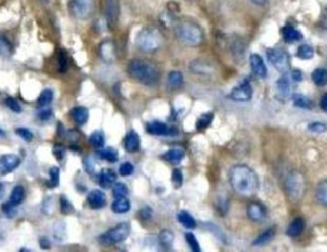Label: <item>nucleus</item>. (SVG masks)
<instances>
[{"label":"nucleus","instance_id":"obj_3","mask_svg":"<svg viewBox=\"0 0 327 252\" xmlns=\"http://www.w3.org/2000/svg\"><path fill=\"white\" fill-rule=\"evenodd\" d=\"M175 35L181 43L188 47H197L204 40V33L198 24L185 20L179 23L175 29Z\"/></svg>","mask_w":327,"mask_h":252},{"label":"nucleus","instance_id":"obj_17","mask_svg":"<svg viewBox=\"0 0 327 252\" xmlns=\"http://www.w3.org/2000/svg\"><path fill=\"white\" fill-rule=\"evenodd\" d=\"M247 214L253 222H261L266 216V210L261 204L253 203L248 207Z\"/></svg>","mask_w":327,"mask_h":252},{"label":"nucleus","instance_id":"obj_60","mask_svg":"<svg viewBox=\"0 0 327 252\" xmlns=\"http://www.w3.org/2000/svg\"><path fill=\"white\" fill-rule=\"evenodd\" d=\"M2 192H3V186H2V184H0V197L2 195Z\"/></svg>","mask_w":327,"mask_h":252},{"label":"nucleus","instance_id":"obj_5","mask_svg":"<svg viewBox=\"0 0 327 252\" xmlns=\"http://www.w3.org/2000/svg\"><path fill=\"white\" fill-rule=\"evenodd\" d=\"M285 191L292 203H298L305 196L306 186L303 175L297 171H293L285 180Z\"/></svg>","mask_w":327,"mask_h":252},{"label":"nucleus","instance_id":"obj_45","mask_svg":"<svg viewBox=\"0 0 327 252\" xmlns=\"http://www.w3.org/2000/svg\"><path fill=\"white\" fill-rule=\"evenodd\" d=\"M15 132L19 138H21L23 141H25L26 142H31L34 139V134L28 128L18 127L15 129Z\"/></svg>","mask_w":327,"mask_h":252},{"label":"nucleus","instance_id":"obj_23","mask_svg":"<svg viewBox=\"0 0 327 252\" xmlns=\"http://www.w3.org/2000/svg\"><path fill=\"white\" fill-rule=\"evenodd\" d=\"M112 211L117 214H124L130 210V201L126 197L118 198L113 201Z\"/></svg>","mask_w":327,"mask_h":252},{"label":"nucleus","instance_id":"obj_38","mask_svg":"<svg viewBox=\"0 0 327 252\" xmlns=\"http://www.w3.org/2000/svg\"><path fill=\"white\" fill-rule=\"evenodd\" d=\"M13 54V45L6 37H0V55L8 58Z\"/></svg>","mask_w":327,"mask_h":252},{"label":"nucleus","instance_id":"obj_15","mask_svg":"<svg viewBox=\"0 0 327 252\" xmlns=\"http://www.w3.org/2000/svg\"><path fill=\"white\" fill-rule=\"evenodd\" d=\"M70 116L77 125H84L89 119V111L84 106H77L70 111Z\"/></svg>","mask_w":327,"mask_h":252},{"label":"nucleus","instance_id":"obj_2","mask_svg":"<svg viewBox=\"0 0 327 252\" xmlns=\"http://www.w3.org/2000/svg\"><path fill=\"white\" fill-rule=\"evenodd\" d=\"M127 73L134 81L147 86L155 85L160 79L157 67L147 60H131L127 67Z\"/></svg>","mask_w":327,"mask_h":252},{"label":"nucleus","instance_id":"obj_49","mask_svg":"<svg viewBox=\"0 0 327 252\" xmlns=\"http://www.w3.org/2000/svg\"><path fill=\"white\" fill-rule=\"evenodd\" d=\"M15 207H14L13 205H11L9 203V200L4 203L2 206H1V209H2V212L5 214L6 217L12 219L13 217H15L16 215V211L15 210Z\"/></svg>","mask_w":327,"mask_h":252},{"label":"nucleus","instance_id":"obj_28","mask_svg":"<svg viewBox=\"0 0 327 252\" xmlns=\"http://www.w3.org/2000/svg\"><path fill=\"white\" fill-rule=\"evenodd\" d=\"M313 82L318 86H325L327 84V70L324 68H318L313 71L311 74Z\"/></svg>","mask_w":327,"mask_h":252},{"label":"nucleus","instance_id":"obj_35","mask_svg":"<svg viewBox=\"0 0 327 252\" xmlns=\"http://www.w3.org/2000/svg\"><path fill=\"white\" fill-rule=\"evenodd\" d=\"M53 97H54V93H53L52 90L50 88L43 90L38 96L37 106L39 108H41V107H45V106L49 105L52 103Z\"/></svg>","mask_w":327,"mask_h":252},{"label":"nucleus","instance_id":"obj_26","mask_svg":"<svg viewBox=\"0 0 327 252\" xmlns=\"http://www.w3.org/2000/svg\"><path fill=\"white\" fill-rule=\"evenodd\" d=\"M190 69L193 73L197 74H209L212 72L211 66L201 60H194L190 65Z\"/></svg>","mask_w":327,"mask_h":252},{"label":"nucleus","instance_id":"obj_59","mask_svg":"<svg viewBox=\"0 0 327 252\" xmlns=\"http://www.w3.org/2000/svg\"><path fill=\"white\" fill-rule=\"evenodd\" d=\"M5 137V132L0 128V138H4Z\"/></svg>","mask_w":327,"mask_h":252},{"label":"nucleus","instance_id":"obj_56","mask_svg":"<svg viewBox=\"0 0 327 252\" xmlns=\"http://www.w3.org/2000/svg\"><path fill=\"white\" fill-rule=\"evenodd\" d=\"M320 105V108H321L323 111L327 112V93L326 94H324L323 96L321 97Z\"/></svg>","mask_w":327,"mask_h":252},{"label":"nucleus","instance_id":"obj_13","mask_svg":"<svg viewBox=\"0 0 327 252\" xmlns=\"http://www.w3.org/2000/svg\"><path fill=\"white\" fill-rule=\"evenodd\" d=\"M147 132L153 135V136H168V135H174L177 133V131H172V129L169 128L168 125L161 121H152L149 122L147 125Z\"/></svg>","mask_w":327,"mask_h":252},{"label":"nucleus","instance_id":"obj_41","mask_svg":"<svg viewBox=\"0 0 327 252\" xmlns=\"http://www.w3.org/2000/svg\"><path fill=\"white\" fill-rule=\"evenodd\" d=\"M112 194L115 199L127 197V194H128V188L125 184L117 183L114 185L113 188H112Z\"/></svg>","mask_w":327,"mask_h":252},{"label":"nucleus","instance_id":"obj_42","mask_svg":"<svg viewBox=\"0 0 327 252\" xmlns=\"http://www.w3.org/2000/svg\"><path fill=\"white\" fill-rule=\"evenodd\" d=\"M185 239H186V244L190 246V248L192 249V251L200 252L201 247L197 239L195 237L193 232H186L185 234Z\"/></svg>","mask_w":327,"mask_h":252},{"label":"nucleus","instance_id":"obj_47","mask_svg":"<svg viewBox=\"0 0 327 252\" xmlns=\"http://www.w3.org/2000/svg\"><path fill=\"white\" fill-rule=\"evenodd\" d=\"M5 104H6L7 107H9L12 111L15 112V113L19 114V113L22 112V108H21L20 104H18L17 100L15 99L14 97H12V96H8V97H6Z\"/></svg>","mask_w":327,"mask_h":252},{"label":"nucleus","instance_id":"obj_8","mask_svg":"<svg viewBox=\"0 0 327 252\" xmlns=\"http://www.w3.org/2000/svg\"><path fill=\"white\" fill-rule=\"evenodd\" d=\"M71 14L78 19L89 18L94 10L93 0H71L69 3Z\"/></svg>","mask_w":327,"mask_h":252},{"label":"nucleus","instance_id":"obj_6","mask_svg":"<svg viewBox=\"0 0 327 252\" xmlns=\"http://www.w3.org/2000/svg\"><path fill=\"white\" fill-rule=\"evenodd\" d=\"M130 234V224L121 222L115 228L107 230L99 238V242L104 245H112L127 240Z\"/></svg>","mask_w":327,"mask_h":252},{"label":"nucleus","instance_id":"obj_57","mask_svg":"<svg viewBox=\"0 0 327 252\" xmlns=\"http://www.w3.org/2000/svg\"><path fill=\"white\" fill-rule=\"evenodd\" d=\"M320 24H321V27H322L324 30H327V7L325 8V10H324V13H323V15H322Z\"/></svg>","mask_w":327,"mask_h":252},{"label":"nucleus","instance_id":"obj_7","mask_svg":"<svg viewBox=\"0 0 327 252\" xmlns=\"http://www.w3.org/2000/svg\"><path fill=\"white\" fill-rule=\"evenodd\" d=\"M267 58L275 69L285 74L290 67V60L288 54L282 49H268Z\"/></svg>","mask_w":327,"mask_h":252},{"label":"nucleus","instance_id":"obj_14","mask_svg":"<svg viewBox=\"0 0 327 252\" xmlns=\"http://www.w3.org/2000/svg\"><path fill=\"white\" fill-rule=\"evenodd\" d=\"M87 203L92 209H101L106 205V197L103 191L95 189L88 194Z\"/></svg>","mask_w":327,"mask_h":252},{"label":"nucleus","instance_id":"obj_61","mask_svg":"<svg viewBox=\"0 0 327 252\" xmlns=\"http://www.w3.org/2000/svg\"><path fill=\"white\" fill-rule=\"evenodd\" d=\"M43 1H46V2H50V1H52V0H43Z\"/></svg>","mask_w":327,"mask_h":252},{"label":"nucleus","instance_id":"obj_46","mask_svg":"<svg viewBox=\"0 0 327 252\" xmlns=\"http://www.w3.org/2000/svg\"><path fill=\"white\" fill-rule=\"evenodd\" d=\"M58 64H59V71L60 73H65L68 69V60H67L66 53L63 50H61L59 54Z\"/></svg>","mask_w":327,"mask_h":252},{"label":"nucleus","instance_id":"obj_34","mask_svg":"<svg viewBox=\"0 0 327 252\" xmlns=\"http://www.w3.org/2000/svg\"><path fill=\"white\" fill-rule=\"evenodd\" d=\"M214 117L215 116L213 113H205L201 115L196 121V129L198 131H203L206 128H208V125L212 123Z\"/></svg>","mask_w":327,"mask_h":252},{"label":"nucleus","instance_id":"obj_30","mask_svg":"<svg viewBox=\"0 0 327 252\" xmlns=\"http://www.w3.org/2000/svg\"><path fill=\"white\" fill-rule=\"evenodd\" d=\"M60 168L57 166H53L49 170L50 178L46 182V186L50 189L56 188L60 186Z\"/></svg>","mask_w":327,"mask_h":252},{"label":"nucleus","instance_id":"obj_11","mask_svg":"<svg viewBox=\"0 0 327 252\" xmlns=\"http://www.w3.org/2000/svg\"><path fill=\"white\" fill-rule=\"evenodd\" d=\"M21 163L20 158L14 154H5L0 157V175L6 176L15 171Z\"/></svg>","mask_w":327,"mask_h":252},{"label":"nucleus","instance_id":"obj_55","mask_svg":"<svg viewBox=\"0 0 327 252\" xmlns=\"http://www.w3.org/2000/svg\"><path fill=\"white\" fill-rule=\"evenodd\" d=\"M39 245H40V247H41L42 249H49L50 246H51L50 241H49L47 238L45 237L40 238V240H39Z\"/></svg>","mask_w":327,"mask_h":252},{"label":"nucleus","instance_id":"obj_44","mask_svg":"<svg viewBox=\"0 0 327 252\" xmlns=\"http://www.w3.org/2000/svg\"><path fill=\"white\" fill-rule=\"evenodd\" d=\"M183 181H184V176H183L182 171L178 168L173 169L172 173H171V183H172L173 186L176 189H178L183 185Z\"/></svg>","mask_w":327,"mask_h":252},{"label":"nucleus","instance_id":"obj_43","mask_svg":"<svg viewBox=\"0 0 327 252\" xmlns=\"http://www.w3.org/2000/svg\"><path fill=\"white\" fill-rule=\"evenodd\" d=\"M101 54L104 60H112L114 59L115 52H114V47L111 42H104V44H102Z\"/></svg>","mask_w":327,"mask_h":252},{"label":"nucleus","instance_id":"obj_4","mask_svg":"<svg viewBox=\"0 0 327 252\" xmlns=\"http://www.w3.org/2000/svg\"><path fill=\"white\" fill-rule=\"evenodd\" d=\"M163 43L162 33L153 27L143 29L136 37V44L143 52H155L162 47Z\"/></svg>","mask_w":327,"mask_h":252},{"label":"nucleus","instance_id":"obj_51","mask_svg":"<svg viewBox=\"0 0 327 252\" xmlns=\"http://www.w3.org/2000/svg\"><path fill=\"white\" fill-rule=\"evenodd\" d=\"M52 152L54 156L56 157L57 161H59V162L62 161L63 158L65 156V148L62 145H60V144H56L54 146V148H53Z\"/></svg>","mask_w":327,"mask_h":252},{"label":"nucleus","instance_id":"obj_10","mask_svg":"<svg viewBox=\"0 0 327 252\" xmlns=\"http://www.w3.org/2000/svg\"><path fill=\"white\" fill-rule=\"evenodd\" d=\"M104 16L107 26L113 29L119 18V1L118 0H104Z\"/></svg>","mask_w":327,"mask_h":252},{"label":"nucleus","instance_id":"obj_39","mask_svg":"<svg viewBox=\"0 0 327 252\" xmlns=\"http://www.w3.org/2000/svg\"><path fill=\"white\" fill-rule=\"evenodd\" d=\"M90 144L96 149H101L104 147V134L102 132H94L90 136L89 138Z\"/></svg>","mask_w":327,"mask_h":252},{"label":"nucleus","instance_id":"obj_48","mask_svg":"<svg viewBox=\"0 0 327 252\" xmlns=\"http://www.w3.org/2000/svg\"><path fill=\"white\" fill-rule=\"evenodd\" d=\"M134 172L133 164L129 162L122 163L119 168V173L121 176L123 177H128L130 175H132Z\"/></svg>","mask_w":327,"mask_h":252},{"label":"nucleus","instance_id":"obj_25","mask_svg":"<svg viewBox=\"0 0 327 252\" xmlns=\"http://www.w3.org/2000/svg\"><path fill=\"white\" fill-rule=\"evenodd\" d=\"M178 222L183 224L186 229L194 230L196 228V221L194 220V217L191 215L186 210L180 211L177 215Z\"/></svg>","mask_w":327,"mask_h":252},{"label":"nucleus","instance_id":"obj_58","mask_svg":"<svg viewBox=\"0 0 327 252\" xmlns=\"http://www.w3.org/2000/svg\"><path fill=\"white\" fill-rule=\"evenodd\" d=\"M251 1L256 5H264L266 2V0H251Z\"/></svg>","mask_w":327,"mask_h":252},{"label":"nucleus","instance_id":"obj_20","mask_svg":"<svg viewBox=\"0 0 327 252\" xmlns=\"http://www.w3.org/2000/svg\"><path fill=\"white\" fill-rule=\"evenodd\" d=\"M185 151L183 149L172 148L168 150L163 155V159L171 164H179L185 158Z\"/></svg>","mask_w":327,"mask_h":252},{"label":"nucleus","instance_id":"obj_37","mask_svg":"<svg viewBox=\"0 0 327 252\" xmlns=\"http://www.w3.org/2000/svg\"><path fill=\"white\" fill-rule=\"evenodd\" d=\"M297 56L301 60H310L314 56V49L310 45H300L297 49Z\"/></svg>","mask_w":327,"mask_h":252},{"label":"nucleus","instance_id":"obj_54","mask_svg":"<svg viewBox=\"0 0 327 252\" xmlns=\"http://www.w3.org/2000/svg\"><path fill=\"white\" fill-rule=\"evenodd\" d=\"M291 78L295 82H300L302 80V74H301V72L299 70H294L291 73Z\"/></svg>","mask_w":327,"mask_h":252},{"label":"nucleus","instance_id":"obj_22","mask_svg":"<svg viewBox=\"0 0 327 252\" xmlns=\"http://www.w3.org/2000/svg\"><path fill=\"white\" fill-rule=\"evenodd\" d=\"M276 87L279 96L283 98H287L290 95L291 83L288 75L285 74L276 82Z\"/></svg>","mask_w":327,"mask_h":252},{"label":"nucleus","instance_id":"obj_33","mask_svg":"<svg viewBox=\"0 0 327 252\" xmlns=\"http://www.w3.org/2000/svg\"><path fill=\"white\" fill-rule=\"evenodd\" d=\"M168 83L172 88L181 87L184 83L183 74L179 71H172L168 75Z\"/></svg>","mask_w":327,"mask_h":252},{"label":"nucleus","instance_id":"obj_24","mask_svg":"<svg viewBox=\"0 0 327 252\" xmlns=\"http://www.w3.org/2000/svg\"><path fill=\"white\" fill-rule=\"evenodd\" d=\"M24 197H25L24 187L22 186H15L11 192V195H10L9 203L11 205H13L14 207H17L22 203Z\"/></svg>","mask_w":327,"mask_h":252},{"label":"nucleus","instance_id":"obj_50","mask_svg":"<svg viewBox=\"0 0 327 252\" xmlns=\"http://www.w3.org/2000/svg\"><path fill=\"white\" fill-rule=\"evenodd\" d=\"M308 129L315 133H324L327 130V125L322 122H312L308 125Z\"/></svg>","mask_w":327,"mask_h":252},{"label":"nucleus","instance_id":"obj_27","mask_svg":"<svg viewBox=\"0 0 327 252\" xmlns=\"http://www.w3.org/2000/svg\"><path fill=\"white\" fill-rule=\"evenodd\" d=\"M275 234V229H268L265 231H263L261 235L253 241V245L263 246V245H267L268 243L274 238Z\"/></svg>","mask_w":327,"mask_h":252},{"label":"nucleus","instance_id":"obj_32","mask_svg":"<svg viewBox=\"0 0 327 252\" xmlns=\"http://www.w3.org/2000/svg\"><path fill=\"white\" fill-rule=\"evenodd\" d=\"M293 103L295 104V106H297L299 108L302 109H311L312 108V102L305 95L301 94H294L292 96Z\"/></svg>","mask_w":327,"mask_h":252},{"label":"nucleus","instance_id":"obj_29","mask_svg":"<svg viewBox=\"0 0 327 252\" xmlns=\"http://www.w3.org/2000/svg\"><path fill=\"white\" fill-rule=\"evenodd\" d=\"M98 156L107 162L116 163L119 158V153L116 149L108 147V148L101 149L100 151H98Z\"/></svg>","mask_w":327,"mask_h":252},{"label":"nucleus","instance_id":"obj_31","mask_svg":"<svg viewBox=\"0 0 327 252\" xmlns=\"http://www.w3.org/2000/svg\"><path fill=\"white\" fill-rule=\"evenodd\" d=\"M174 241V234L170 230H164L159 234V242L165 248H171Z\"/></svg>","mask_w":327,"mask_h":252},{"label":"nucleus","instance_id":"obj_12","mask_svg":"<svg viewBox=\"0 0 327 252\" xmlns=\"http://www.w3.org/2000/svg\"><path fill=\"white\" fill-rule=\"evenodd\" d=\"M250 64H251V68H252L253 74H255L256 77H259L261 79L266 78L267 68H266V65L260 55H258V54L251 55Z\"/></svg>","mask_w":327,"mask_h":252},{"label":"nucleus","instance_id":"obj_52","mask_svg":"<svg viewBox=\"0 0 327 252\" xmlns=\"http://www.w3.org/2000/svg\"><path fill=\"white\" fill-rule=\"evenodd\" d=\"M52 116L53 112L51 109H45V110H42V111L39 112V113H38V115H37V117L39 118L40 120H42V121L49 120V119L52 118Z\"/></svg>","mask_w":327,"mask_h":252},{"label":"nucleus","instance_id":"obj_40","mask_svg":"<svg viewBox=\"0 0 327 252\" xmlns=\"http://www.w3.org/2000/svg\"><path fill=\"white\" fill-rule=\"evenodd\" d=\"M60 204L61 214L69 215V214L74 213V207L72 206L70 200H68L64 195H61V197L60 198Z\"/></svg>","mask_w":327,"mask_h":252},{"label":"nucleus","instance_id":"obj_16","mask_svg":"<svg viewBox=\"0 0 327 252\" xmlns=\"http://www.w3.org/2000/svg\"><path fill=\"white\" fill-rule=\"evenodd\" d=\"M125 148L127 152L133 153L140 149L141 146V139L138 133H136L133 130L129 131L125 138Z\"/></svg>","mask_w":327,"mask_h":252},{"label":"nucleus","instance_id":"obj_19","mask_svg":"<svg viewBox=\"0 0 327 252\" xmlns=\"http://www.w3.org/2000/svg\"><path fill=\"white\" fill-rule=\"evenodd\" d=\"M282 35H283L284 41L287 43H293L296 41H299L302 38L301 33L291 25H286L283 27L282 29Z\"/></svg>","mask_w":327,"mask_h":252},{"label":"nucleus","instance_id":"obj_1","mask_svg":"<svg viewBox=\"0 0 327 252\" xmlns=\"http://www.w3.org/2000/svg\"><path fill=\"white\" fill-rule=\"evenodd\" d=\"M230 182L235 192L244 198L253 197L260 188L256 173L245 164L236 165L230 170Z\"/></svg>","mask_w":327,"mask_h":252},{"label":"nucleus","instance_id":"obj_21","mask_svg":"<svg viewBox=\"0 0 327 252\" xmlns=\"http://www.w3.org/2000/svg\"><path fill=\"white\" fill-rule=\"evenodd\" d=\"M305 221L301 218H296L294 221H292L290 224L288 225L286 234L290 237H297L299 236L303 230H305Z\"/></svg>","mask_w":327,"mask_h":252},{"label":"nucleus","instance_id":"obj_36","mask_svg":"<svg viewBox=\"0 0 327 252\" xmlns=\"http://www.w3.org/2000/svg\"><path fill=\"white\" fill-rule=\"evenodd\" d=\"M316 198L321 205L327 206V180L320 183L317 187Z\"/></svg>","mask_w":327,"mask_h":252},{"label":"nucleus","instance_id":"obj_53","mask_svg":"<svg viewBox=\"0 0 327 252\" xmlns=\"http://www.w3.org/2000/svg\"><path fill=\"white\" fill-rule=\"evenodd\" d=\"M140 215L143 220H150L152 218V210L149 208H143L140 210Z\"/></svg>","mask_w":327,"mask_h":252},{"label":"nucleus","instance_id":"obj_9","mask_svg":"<svg viewBox=\"0 0 327 252\" xmlns=\"http://www.w3.org/2000/svg\"><path fill=\"white\" fill-rule=\"evenodd\" d=\"M253 87L251 83L248 81H243L232 89L230 93V98L238 103H246L251 100L253 96Z\"/></svg>","mask_w":327,"mask_h":252},{"label":"nucleus","instance_id":"obj_18","mask_svg":"<svg viewBox=\"0 0 327 252\" xmlns=\"http://www.w3.org/2000/svg\"><path fill=\"white\" fill-rule=\"evenodd\" d=\"M116 179H117V175L114 171L105 168L101 171V173L99 174L98 183L101 187L107 189L115 184Z\"/></svg>","mask_w":327,"mask_h":252}]
</instances>
